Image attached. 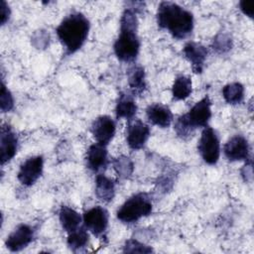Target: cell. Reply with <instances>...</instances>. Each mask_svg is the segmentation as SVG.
<instances>
[{"instance_id":"1","label":"cell","mask_w":254,"mask_h":254,"mask_svg":"<svg viewBox=\"0 0 254 254\" xmlns=\"http://www.w3.org/2000/svg\"><path fill=\"white\" fill-rule=\"evenodd\" d=\"M138 19L132 8H126L120 19V32L114 43V53L121 62H134L140 51Z\"/></svg>"},{"instance_id":"2","label":"cell","mask_w":254,"mask_h":254,"mask_svg":"<svg viewBox=\"0 0 254 254\" xmlns=\"http://www.w3.org/2000/svg\"><path fill=\"white\" fill-rule=\"evenodd\" d=\"M158 26L167 30L174 38L182 40L193 29L192 14L174 2H162L157 10Z\"/></svg>"},{"instance_id":"3","label":"cell","mask_w":254,"mask_h":254,"mask_svg":"<svg viewBox=\"0 0 254 254\" xmlns=\"http://www.w3.org/2000/svg\"><path fill=\"white\" fill-rule=\"evenodd\" d=\"M89 28L88 19L82 13L73 12L64 18L56 33L65 52L70 55L83 46L87 39Z\"/></svg>"},{"instance_id":"4","label":"cell","mask_w":254,"mask_h":254,"mask_svg":"<svg viewBox=\"0 0 254 254\" xmlns=\"http://www.w3.org/2000/svg\"><path fill=\"white\" fill-rule=\"evenodd\" d=\"M211 118V100L208 96H204L197 101L188 113L181 115L175 122V130L179 137L187 139L192 136L197 128L207 126Z\"/></svg>"},{"instance_id":"5","label":"cell","mask_w":254,"mask_h":254,"mask_svg":"<svg viewBox=\"0 0 254 254\" xmlns=\"http://www.w3.org/2000/svg\"><path fill=\"white\" fill-rule=\"evenodd\" d=\"M153 203L146 192H138L129 197L117 210V218L124 223H133L151 214Z\"/></svg>"},{"instance_id":"6","label":"cell","mask_w":254,"mask_h":254,"mask_svg":"<svg viewBox=\"0 0 254 254\" xmlns=\"http://www.w3.org/2000/svg\"><path fill=\"white\" fill-rule=\"evenodd\" d=\"M197 150L206 164L215 165L217 163L220 156V143L213 128L204 127L198 141Z\"/></svg>"},{"instance_id":"7","label":"cell","mask_w":254,"mask_h":254,"mask_svg":"<svg viewBox=\"0 0 254 254\" xmlns=\"http://www.w3.org/2000/svg\"><path fill=\"white\" fill-rule=\"evenodd\" d=\"M109 215L105 208L101 206H93L84 212L82 221L87 231L93 235L100 237L103 236L108 227Z\"/></svg>"},{"instance_id":"8","label":"cell","mask_w":254,"mask_h":254,"mask_svg":"<svg viewBox=\"0 0 254 254\" xmlns=\"http://www.w3.org/2000/svg\"><path fill=\"white\" fill-rule=\"evenodd\" d=\"M44 169V159L42 156L28 158L22 165L17 174L18 181L25 187L33 186L42 176Z\"/></svg>"},{"instance_id":"9","label":"cell","mask_w":254,"mask_h":254,"mask_svg":"<svg viewBox=\"0 0 254 254\" xmlns=\"http://www.w3.org/2000/svg\"><path fill=\"white\" fill-rule=\"evenodd\" d=\"M150 137L149 126L140 119H131L126 127V141L130 149L140 150Z\"/></svg>"},{"instance_id":"10","label":"cell","mask_w":254,"mask_h":254,"mask_svg":"<svg viewBox=\"0 0 254 254\" xmlns=\"http://www.w3.org/2000/svg\"><path fill=\"white\" fill-rule=\"evenodd\" d=\"M34 238V228L29 224H20L8 235L5 245L10 251L18 252L26 248Z\"/></svg>"},{"instance_id":"11","label":"cell","mask_w":254,"mask_h":254,"mask_svg":"<svg viewBox=\"0 0 254 254\" xmlns=\"http://www.w3.org/2000/svg\"><path fill=\"white\" fill-rule=\"evenodd\" d=\"M90 131L97 143L107 146L115 135L116 124L110 116L101 115L92 122Z\"/></svg>"},{"instance_id":"12","label":"cell","mask_w":254,"mask_h":254,"mask_svg":"<svg viewBox=\"0 0 254 254\" xmlns=\"http://www.w3.org/2000/svg\"><path fill=\"white\" fill-rule=\"evenodd\" d=\"M223 153L230 162L250 160V147L247 139L242 135L231 137L223 147Z\"/></svg>"},{"instance_id":"13","label":"cell","mask_w":254,"mask_h":254,"mask_svg":"<svg viewBox=\"0 0 254 254\" xmlns=\"http://www.w3.org/2000/svg\"><path fill=\"white\" fill-rule=\"evenodd\" d=\"M85 162L86 167L94 173L104 171L108 165V153L106 146L97 142L90 145L86 151Z\"/></svg>"},{"instance_id":"14","label":"cell","mask_w":254,"mask_h":254,"mask_svg":"<svg viewBox=\"0 0 254 254\" xmlns=\"http://www.w3.org/2000/svg\"><path fill=\"white\" fill-rule=\"evenodd\" d=\"M18 149V138L13 129L8 125H2L0 134L1 164L9 162L14 158Z\"/></svg>"},{"instance_id":"15","label":"cell","mask_w":254,"mask_h":254,"mask_svg":"<svg viewBox=\"0 0 254 254\" xmlns=\"http://www.w3.org/2000/svg\"><path fill=\"white\" fill-rule=\"evenodd\" d=\"M185 58L190 63L193 72L200 73L203 70L204 63L207 57V49L201 44L189 42L183 49Z\"/></svg>"},{"instance_id":"16","label":"cell","mask_w":254,"mask_h":254,"mask_svg":"<svg viewBox=\"0 0 254 254\" xmlns=\"http://www.w3.org/2000/svg\"><path fill=\"white\" fill-rule=\"evenodd\" d=\"M146 115L149 122L161 128L169 127L174 119L171 109L162 103L150 104L146 109Z\"/></svg>"},{"instance_id":"17","label":"cell","mask_w":254,"mask_h":254,"mask_svg":"<svg viewBox=\"0 0 254 254\" xmlns=\"http://www.w3.org/2000/svg\"><path fill=\"white\" fill-rule=\"evenodd\" d=\"M95 195L103 202H110L115 195V183L103 174H98L95 179Z\"/></svg>"},{"instance_id":"18","label":"cell","mask_w":254,"mask_h":254,"mask_svg":"<svg viewBox=\"0 0 254 254\" xmlns=\"http://www.w3.org/2000/svg\"><path fill=\"white\" fill-rule=\"evenodd\" d=\"M59 219L63 229L68 233L76 230L80 227V222L82 220L80 214L73 208L63 205L59 212Z\"/></svg>"},{"instance_id":"19","label":"cell","mask_w":254,"mask_h":254,"mask_svg":"<svg viewBox=\"0 0 254 254\" xmlns=\"http://www.w3.org/2000/svg\"><path fill=\"white\" fill-rule=\"evenodd\" d=\"M137 112V105L134 101L133 95L128 93H120L116 107L115 113L117 118H125L128 121L133 119Z\"/></svg>"},{"instance_id":"20","label":"cell","mask_w":254,"mask_h":254,"mask_svg":"<svg viewBox=\"0 0 254 254\" xmlns=\"http://www.w3.org/2000/svg\"><path fill=\"white\" fill-rule=\"evenodd\" d=\"M128 83L132 94H141L146 88L145 71L140 65H133L128 69Z\"/></svg>"},{"instance_id":"21","label":"cell","mask_w":254,"mask_h":254,"mask_svg":"<svg viewBox=\"0 0 254 254\" xmlns=\"http://www.w3.org/2000/svg\"><path fill=\"white\" fill-rule=\"evenodd\" d=\"M191 79L187 75H179L176 77L173 87L172 95L175 100H185L187 99L192 90Z\"/></svg>"},{"instance_id":"22","label":"cell","mask_w":254,"mask_h":254,"mask_svg":"<svg viewBox=\"0 0 254 254\" xmlns=\"http://www.w3.org/2000/svg\"><path fill=\"white\" fill-rule=\"evenodd\" d=\"M89 242V235L87 229L83 227H79L76 230L68 233L67 236V246L73 252H79L84 249Z\"/></svg>"},{"instance_id":"23","label":"cell","mask_w":254,"mask_h":254,"mask_svg":"<svg viewBox=\"0 0 254 254\" xmlns=\"http://www.w3.org/2000/svg\"><path fill=\"white\" fill-rule=\"evenodd\" d=\"M222 96L228 104H239L244 98V86L240 82H231L222 88Z\"/></svg>"},{"instance_id":"24","label":"cell","mask_w":254,"mask_h":254,"mask_svg":"<svg viewBox=\"0 0 254 254\" xmlns=\"http://www.w3.org/2000/svg\"><path fill=\"white\" fill-rule=\"evenodd\" d=\"M114 171L120 179H128L133 174L134 165L132 161L126 156H120L115 158L112 162Z\"/></svg>"},{"instance_id":"25","label":"cell","mask_w":254,"mask_h":254,"mask_svg":"<svg viewBox=\"0 0 254 254\" xmlns=\"http://www.w3.org/2000/svg\"><path fill=\"white\" fill-rule=\"evenodd\" d=\"M213 49L220 54L228 52L232 47V40L227 34H218L212 42Z\"/></svg>"},{"instance_id":"26","label":"cell","mask_w":254,"mask_h":254,"mask_svg":"<svg viewBox=\"0 0 254 254\" xmlns=\"http://www.w3.org/2000/svg\"><path fill=\"white\" fill-rule=\"evenodd\" d=\"M124 252H139V253H151L153 252L152 247L145 245L144 243L136 240V239H128L124 246H123Z\"/></svg>"},{"instance_id":"27","label":"cell","mask_w":254,"mask_h":254,"mask_svg":"<svg viewBox=\"0 0 254 254\" xmlns=\"http://www.w3.org/2000/svg\"><path fill=\"white\" fill-rule=\"evenodd\" d=\"M0 106L2 112H9L12 110L14 106V98L9 89L6 87L4 82L1 85V99H0Z\"/></svg>"},{"instance_id":"28","label":"cell","mask_w":254,"mask_h":254,"mask_svg":"<svg viewBox=\"0 0 254 254\" xmlns=\"http://www.w3.org/2000/svg\"><path fill=\"white\" fill-rule=\"evenodd\" d=\"M253 1H246L243 0L239 3V7L240 10L242 11V13L246 16H248L249 18H253V12H254V8H253Z\"/></svg>"},{"instance_id":"29","label":"cell","mask_w":254,"mask_h":254,"mask_svg":"<svg viewBox=\"0 0 254 254\" xmlns=\"http://www.w3.org/2000/svg\"><path fill=\"white\" fill-rule=\"evenodd\" d=\"M10 17V9L5 1H1V24L4 25Z\"/></svg>"}]
</instances>
